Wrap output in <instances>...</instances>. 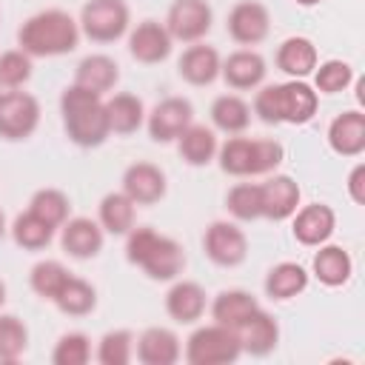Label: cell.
Here are the masks:
<instances>
[{
  "label": "cell",
  "mask_w": 365,
  "mask_h": 365,
  "mask_svg": "<svg viewBox=\"0 0 365 365\" xmlns=\"http://www.w3.org/2000/svg\"><path fill=\"white\" fill-rule=\"evenodd\" d=\"M68 268L63 265V262H57V259H40L34 268H31V274H29V285H31V291L37 294V297H43V299H51L54 302V297L60 294V288L68 282Z\"/></svg>",
  "instance_id": "cell-36"
},
{
  "label": "cell",
  "mask_w": 365,
  "mask_h": 365,
  "mask_svg": "<svg viewBox=\"0 0 365 365\" xmlns=\"http://www.w3.org/2000/svg\"><path fill=\"white\" fill-rule=\"evenodd\" d=\"M191 123H194V106L185 97H165V100H160L151 108L148 120H145L148 137L154 143H171V140H177Z\"/></svg>",
  "instance_id": "cell-9"
},
{
  "label": "cell",
  "mask_w": 365,
  "mask_h": 365,
  "mask_svg": "<svg viewBox=\"0 0 365 365\" xmlns=\"http://www.w3.org/2000/svg\"><path fill=\"white\" fill-rule=\"evenodd\" d=\"M220 168L231 177H254V140L248 137H228L217 148Z\"/></svg>",
  "instance_id": "cell-32"
},
{
  "label": "cell",
  "mask_w": 365,
  "mask_h": 365,
  "mask_svg": "<svg viewBox=\"0 0 365 365\" xmlns=\"http://www.w3.org/2000/svg\"><path fill=\"white\" fill-rule=\"evenodd\" d=\"M165 174L154 163H131L123 171V194L134 205H154L165 197Z\"/></svg>",
  "instance_id": "cell-11"
},
{
  "label": "cell",
  "mask_w": 365,
  "mask_h": 365,
  "mask_svg": "<svg viewBox=\"0 0 365 365\" xmlns=\"http://www.w3.org/2000/svg\"><path fill=\"white\" fill-rule=\"evenodd\" d=\"M308 288V271L299 262H277L268 274H265V294L274 302H285L294 299L297 294H302Z\"/></svg>",
  "instance_id": "cell-28"
},
{
  "label": "cell",
  "mask_w": 365,
  "mask_h": 365,
  "mask_svg": "<svg viewBox=\"0 0 365 365\" xmlns=\"http://www.w3.org/2000/svg\"><path fill=\"white\" fill-rule=\"evenodd\" d=\"M268 68L259 51L254 48H240L234 54H228L220 66V77L234 88V91H248V88H259L265 80Z\"/></svg>",
  "instance_id": "cell-17"
},
{
  "label": "cell",
  "mask_w": 365,
  "mask_h": 365,
  "mask_svg": "<svg viewBox=\"0 0 365 365\" xmlns=\"http://www.w3.org/2000/svg\"><path fill=\"white\" fill-rule=\"evenodd\" d=\"M128 31V6L123 0H88L80 11V34L94 43H114Z\"/></svg>",
  "instance_id": "cell-5"
},
{
  "label": "cell",
  "mask_w": 365,
  "mask_h": 365,
  "mask_svg": "<svg viewBox=\"0 0 365 365\" xmlns=\"http://www.w3.org/2000/svg\"><path fill=\"white\" fill-rule=\"evenodd\" d=\"M217 137H214V131L211 128H205V125H200V123H191L180 137H177V151H180V157L188 163V165H194V168H200V165H208L214 157H217Z\"/></svg>",
  "instance_id": "cell-29"
},
{
  "label": "cell",
  "mask_w": 365,
  "mask_h": 365,
  "mask_svg": "<svg viewBox=\"0 0 365 365\" xmlns=\"http://www.w3.org/2000/svg\"><path fill=\"white\" fill-rule=\"evenodd\" d=\"M328 145L339 157H359L365 151V114L356 108L336 114L328 125Z\"/></svg>",
  "instance_id": "cell-18"
},
{
  "label": "cell",
  "mask_w": 365,
  "mask_h": 365,
  "mask_svg": "<svg viewBox=\"0 0 365 365\" xmlns=\"http://www.w3.org/2000/svg\"><path fill=\"white\" fill-rule=\"evenodd\" d=\"M60 245L74 259H91L103 251V228L91 217H68L60 225Z\"/></svg>",
  "instance_id": "cell-16"
},
{
  "label": "cell",
  "mask_w": 365,
  "mask_h": 365,
  "mask_svg": "<svg viewBox=\"0 0 365 365\" xmlns=\"http://www.w3.org/2000/svg\"><path fill=\"white\" fill-rule=\"evenodd\" d=\"M317 60H319L317 57V46L308 37H288L277 48V68L285 71L294 80H302V77L314 74Z\"/></svg>",
  "instance_id": "cell-26"
},
{
  "label": "cell",
  "mask_w": 365,
  "mask_h": 365,
  "mask_svg": "<svg viewBox=\"0 0 365 365\" xmlns=\"http://www.w3.org/2000/svg\"><path fill=\"white\" fill-rule=\"evenodd\" d=\"M0 97H3V86H0Z\"/></svg>",
  "instance_id": "cell-48"
},
{
  "label": "cell",
  "mask_w": 365,
  "mask_h": 365,
  "mask_svg": "<svg viewBox=\"0 0 365 365\" xmlns=\"http://www.w3.org/2000/svg\"><path fill=\"white\" fill-rule=\"evenodd\" d=\"M225 208L234 220L240 222H254L262 217V205H259V185L257 182H237L228 194H225Z\"/></svg>",
  "instance_id": "cell-37"
},
{
  "label": "cell",
  "mask_w": 365,
  "mask_h": 365,
  "mask_svg": "<svg viewBox=\"0 0 365 365\" xmlns=\"http://www.w3.org/2000/svg\"><path fill=\"white\" fill-rule=\"evenodd\" d=\"M131 354H134V334L125 328L108 331L97 342V362L100 365H125V362H131Z\"/></svg>",
  "instance_id": "cell-39"
},
{
  "label": "cell",
  "mask_w": 365,
  "mask_h": 365,
  "mask_svg": "<svg viewBox=\"0 0 365 365\" xmlns=\"http://www.w3.org/2000/svg\"><path fill=\"white\" fill-rule=\"evenodd\" d=\"M106 114H108V128L111 134H134L143 120H145V108H143V100L128 94V91H120L114 94L111 100H106Z\"/></svg>",
  "instance_id": "cell-30"
},
{
  "label": "cell",
  "mask_w": 365,
  "mask_h": 365,
  "mask_svg": "<svg viewBox=\"0 0 365 365\" xmlns=\"http://www.w3.org/2000/svg\"><path fill=\"white\" fill-rule=\"evenodd\" d=\"M117 80H120V66L108 54H88L74 68V83L100 97L106 91H111L117 86Z\"/></svg>",
  "instance_id": "cell-23"
},
{
  "label": "cell",
  "mask_w": 365,
  "mask_h": 365,
  "mask_svg": "<svg viewBox=\"0 0 365 365\" xmlns=\"http://www.w3.org/2000/svg\"><path fill=\"white\" fill-rule=\"evenodd\" d=\"M317 108H319V94L305 80L262 86L254 97V114L268 125H279V123L305 125L314 120Z\"/></svg>",
  "instance_id": "cell-3"
},
{
  "label": "cell",
  "mask_w": 365,
  "mask_h": 365,
  "mask_svg": "<svg viewBox=\"0 0 365 365\" xmlns=\"http://www.w3.org/2000/svg\"><path fill=\"white\" fill-rule=\"evenodd\" d=\"M237 334H240L242 354H251V356H268V354L279 345V325H277V319H274L268 311H262V308H257V311L237 328Z\"/></svg>",
  "instance_id": "cell-19"
},
{
  "label": "cell",
  "mask_w": 365,
  "mask_h": 365,
  "mask_svg": "<svg viewBox=\"0 0 365 365\" xmlns=\"http://www.w3.org/2000/svg\"><path fill=\"white\" fill-rule=\"evenodd\" d=\"M17 43L29 57H60L77 48L80 23L63 9H46L20 26Z\"/></svg>",
  "instance_id": "cell-2"
},
{
  "label": "cell",
  "mask_w": 365,
  "mask_h": 365,
  "mask_svg": "<svg viewBox=\"0 0 365 365\" xmlns=\"http://www.w3.org/2000/svg\"><path fill=\"white\" fill-rule=\"evenodd\" d=\"M334 228H336V214L325 202H311V205H302L299 211H294L291 231H294V240L299 245L317 248V245L331 240Z\"/></svg>",
  "instance_id": "cell-13"
},
{
  "label": "cell",
  "mask_w": 365,
  "mask_h": 365,
  "mask_svg": "<svg viewBox=\"0 0 365 365\" xmlns=\"http://www.w3.org/2000/svg\"><path fill=\"white\" fill-rule=\"evenodd\" d=\"M202 248H205V257L220 268H237L248 257V240L242 228H237L228 220H217L205 228Z\"/></svg>",
  "instance_id": "cell-7"
},
{
  "label": "cell",
  "mask_w": 365,
  "mask_h": 365,
  "mask_svg": "<svg viewBox=\"0 0 365 365\" xmlns=\"http://www.w3.org/2000/svg\"><path fill=\"white\" fill-rule=\"evenodd\" d=\"M220 51L214 46H205V43H191L182 54H180V63H177V71L185 83L191 86H211L217 77H220Z\"/></svg>",
  "instance_id": "cell-20"
},
{
  "label": "cell",
  "mask_w": 365,
  "mask_h": 365,
  "mask_svg": "<svg viewBox=\"0 0 365 365\" xmlns=\"http://www.w3.org/2000/svg\"><path fill=\"white\" fill-rule=\"evenodd\" d=\"M171 43L174 40H171L165 23H157V20H143L128 34V51H131V57L137 63H145V66L163 63L171 54Z\"/></svg>",
  "instance_id": "cell-15"
},
{
  "label": "cell",
  "mask_w": 365,
  "mask_h": 365,
  "mask_svg": "<svg viewBox=\"0 0 365 365\" xmlns=\"http://www.w3.org/2000/svg\"><path fill=\"white\" fill-rule=\"evenodd\" d=\"M29 211L34 217H40L43 222H48L54 231L68 220V211H71V202L68 197L60 191V188H40L34 191L31 202H29Z\"/></svg>",
  "instance_id": "cell-35"
},
{
  "label": "cell",
  "mask_w": 365,
  "mask_h": 365,
  "mask_svg": "<svg viewBox=\"0 0 365 365\" xmlns=\"http://www.w3.org/2000/svg\"><path fill=\"white\" fill-rule=\"evenodd\" d=\"M211 123L222 134H242L251 125V106L237 94H220L211 103Z\"/></svg>",
  "instance_id": "cell-31"
},
{
  "label": "cell",
  "mask_w": 365,
  "mask_h": 365,
  "mask_svg": "<svg viewBox=\"0 0 365 365\" xmlns=\"http://www.w3.org/2000/svg\"><path fill=\"white\" fill-rule=\"evenodd\" d=\"M54 305L66 317H86V314H91L97 308V291H94L91 282H86L80 277H68V282L54 297Z\"/></svg>",
  "instance_id": "cell-33"
},
{
  "label": "cell",
  "mask_w": 365,
  "mask_h": 365,
  "mask_svg": "<svg viewBox=\"0 0 365 365\" xmlns=\"http://www.w3.org/2000/svg\"><path fill=\"white\" fill-rule=\"evenodd\" d=\"M285 160V148L277 140H254V177L271 174Z\"/></svg>",
  "instance_id": "cell-43"
},
{
  "label": "cell",
  "mask_w": 365,
  "mask_h": 365,
  "mask_svg": "<svg viewBox=\"0 0 365 365\" xmlns=\"http://www.w3.org/2000/svg\"><path fill=\"white\" fill-rule=\"evenodd\" d=\"M319 251L314 254V262H311V271H314V277L322 282V285H328V288H339V285H345L348 279H351V274H354V262H351V254L345 251V248H339V245H317Z\"/></svg>",
  "instance_id": "cell-25"
},
{
  "label": "cell",
  "mask_w": 365,
  "mask_h": 365,
  "mask_svg": "<svg viewBox=\"0 0 365 365\" xmlns=\"http://www.w3.org/2000/svg\"><path fill=\"white\" fill-rule=\"evenodd\" d=\"M3 302H6V282L0 279V308H3Z\"/></svg>",
  "instance_id": "cell-45"
},
{
  "label": "cell",
  "mask_w": 365,
  "mask_h": 365,
  "mask_svg": "<svg viewBox=\"0 0 365 365\" xmlns=\"http://www.w3.org/2000/svg\"><path fill=\"white\" fill-rule=\"evenodd\" d=\"M88 359H91V339L80 331L63 334L51 351L54 365H86Z\"/></svg>",
  "instance_id": "cell-41"
},
{
  "label": "cell",
  "mask_w": 365,
  "mask_h": 365,
  "mask_svg": "<svg viewBox=\"0 0 365 365\" xmlns=\"http://www.w3.org/2000/svg\"><path fill=\"white\" fill-rule=\"evenodd\" d=\"M294 3H297V6H317L319 0H294Z\"/></svg>",
  "instance_id": "cell-46"
},
{
  "label": "cell",
  "mask_w": 365,
  "mask_h": 365,
  "mask_svg": "<svg viewBox=\"0 0 365 365\" xmlns=\"http://www.w3.org/2000/svg\"><path fill=\"white\" fill-rule=\"evenodd\" d=\"M299 185L294 182V177L288 174H274L265 182H259V205H262V217L271 222H282L288 217H294L297 205H299Z\"/></svg>",
  "instance_id": "cell-12"
},
{
  "label": "cell",
  "mask_w": 365,
  "mask_h": 365,
  "mask_svg": "<svg viewBox=\"0 0 365 365\" xmlns=\"http://www.w3.org/2000/svg\"><path fill=\"white\" fill-rule=\"evenodd\" d=\"M11 237L14 242L23 248V251H43L51 237H54V228L48 222H43L40 217H34L31 211L26 214H17L14 222H11Z\"/></svg>",
  "instance_id": "cell-34"
},
{
  "label": "cell",
  "mask_w": 365,
  "mask_h": 365,
  "mask_svg": "<svg viewBox=\"0 0 365 365\" xmlns=\"http://www.w3.org/2000/svg\"><path fill=\"white\" fill-rule=\"evenodd\" d=\"M354 68L345 60H325L322 66L314 68V88L317 94H339L351 86Z\"/></svg>",
  "instance_id": "cell-40"
},
{
  "label": "cell",
  "mask_w": 365,
  "mask_h": 365,
  "mask_svg": "<svg viewBox=\"0 0 365 365\" xmlns=\"http://www.w3.org/2000/svg\"><path fill=\"white\" fill-rule=\"evenodd\" d=\"M214 11L205 0H174L165 17V29L171 40L180 43H200L211 31Z\"/></svg>",
  "instance_id": "cell-8"
},
{
  "label": "cell",
  "mask_w": 365,
  "mask_h": 365,
  "mask_svg": "<svg viewBox=\"0 0 365 365\" xmlns=\"http://www.w3.org/2000/svg\"><path fill=\"white\" fill-rule=\"evenodd\" d=\"M134 211H137V205L123 191H108L100 200L97 222H100L103 231H108L114 237H125L134 228Z\"/></svg>",
  "instance_id": "cell-27"
},
{
  "label": "cell",
  "mask_w": 365,
  "mask_h": 365,
  "mask_svg": "<svg viewBox=\"0 0 365 365\" xmlns=\"http://www.w3.org/2000/svg\"><path fill=\"white\" fill-rule=\"evenodd\" d=\"M240 354H242L240 334L220 322L202 325L185 339V359L191 365H228L237 362Z\"/></svg>",
  "instance_id": "cell-4"
},
{
  "label": "cell",
  "mask_w": 365,
  "mask_h": 365,
  "mask_svg": "<svg viewBox=\"0 0 365 365\" xmlns=\"http://www.w3.org/2000/svg\"><path fill=\"white\" fill-rule=\"evenodd\" d=\"M225 29L234 43L240 46H257L271 31V14L259 0H240L225 20Z\"/></svg>",
  "instance_id": "cell-10"
},
{
  "label": "cell",
  "mask_w": 365,
  "mask_h": 365,
  "mask_svg": "<svg viewBox=\"0 0 365 365\" xmlns=\"http://www.w3.org/2000/svg\"><path fill=\"white\" fill-rule=\"evenodd\" d=\"M3 231H6V217H3V211H0V237H3Z\"/></svg>",
  "instance_id": "cell-47"
},
{
  "label": "cell",
  "mask_w": 365,
  "mask_h": 365,
  "mask_svg": "<svg viewBox=\"0 0 365 365\" xmlns=\"http://www.w3.org/2000/svg\"><path fill=\"white\" fill-rule=\"evenodd\" d=\"M348 194H351V200H354L356 205L365 202V165H362V163L354 165L351 174H348Z\"/></svg>",
  "instance_id": "cell-44"
},
{
  "label": "cell",
  "mask_w": 365,
  "mask_h": 365,
  "mask_svg": "<svg viewBox=\"0 0 365 365\" xmlns=\"http://www.w3.org/2000/svg\"><path fill=\"white\" fill-rule=\"evenodd\" d=\"M40 125V103L29 91H6L0 97V137L20 143L31 137Z\"/></svg>",
  "instance_id": "cell-6"
},
{
  "label": "cell",
  "mask_w": 365,
  "mask_h": 365,
  "mask_svg": "<svg viewBox=\"0 0 365 365\" xmlns=\"http://www.w3.org/2000/svg\"><path fill=\"white\" fill-rule=\"evenodd\" d=\"M134 348H137V359L143 365H174L180 359V354H182L180 336L174 331H168V328H160V325L157 328H145L137 336Z\"/></svg>",
  "instance_id": "cell-22"
},
{
  "label": "cell",
  "mask_w": 365,
  "mask_h": 365,
  "mask_svg": "<svg viewBox=\"0 0 365 365\" xmlns=\"http://www.w3.org/2000/svg\"><path fill=\"white\" fill-rule=\"evenodd\" d=\"M259 308L257 297L242 291V288H228V291H220L211 302V319L225 325V328H240L254 311Z\"/></svg>",
  "instance_id": "cell-24"
},
{
  "label": "cell",
  "mask_w": 365,
  "mask_h": 365,
  "mask_svg": "<svg viewBox=\"0 0 365 365\" xmlns=\"http://www.w3.org/2000/svg\"><path fill=\"white\" fill-rule=\"evenodd\" d=\"M60 114L66 137L80 148H97L108 140V114L106 100L77 83L66 86L60 94Z\"/></svg>",
  "instance_id": "cell-1"
},
{
  "label": "cell",
  "mask_w": 365,
  "mask_h": 365,
  "mask_svg": "<svg viewBox=\"0 0 365 365\" xmlns=\"http://www.w3.org/2000/svg\"><path fill=\"white\" fill-rule=\"evenodd\" d=\"M29 348V328L14 314H0V362H17Z\"/></svg>",
  "instance_id": "cell-38"
},
{
  "label": "cell",
  "mask_w": 365,
  "mask_h": 365,
  "mask_svg": "<svg viewBox=\"0 0 365 365\" xmlns=\"http://www.w3.org/2000/svg\"><path fill=\"white\" fill-rule=\"evenodd\" d=\"M31 77V57L23 48H11L0 54V86L3 88H20Z\"/></svg>",
  "instance_id": "cell-42"
},
{
  "label": "cell",
  "mask_w": 365,
  "mask_h": 365,
  "mask_svg": "<svg viewBox=\"0 0 365 365\" xmlns=\"http://www.w3.org/2000/svg\"><path fill=\"white\" fill-rule=\"evenodd\" d=\"M165 311L180 325H194L205 314V291L200 282L180 279L165 294Z\"/></svg>",
  "instance_id": "cell-21"
},
{
  "label": "cell",
  "mask_w": 365,
  "mask_h": 365,
  "mask_svg": "<svg viewBox=\"0 0 365 365\" xmlns=\"http://www.w3.org/2000/svg\"><path fill=\"white\" fill-rule=\"evenodd\" d=\"M151 279H160V282H168V279H177L185 268V251L177 240L171 237H163L157 234L148 245V251L143 254V259L137 262Z\"/></svg>",
  "instance_id": "cell-14"
}]
</instances>
